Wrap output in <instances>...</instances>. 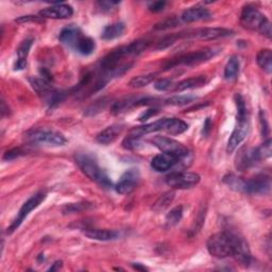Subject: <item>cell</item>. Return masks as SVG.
I'll use <instances>...</instances> for the list:
<instances>
[{
	"label": "cell",
	"mask_w": 272,
	"mask_h": 272,
	"mask_svg": "<svg viewBox=\"0 0 272 272\" xmlns=\"http://www.w3.org/2000/svg\"><path fill=\"white\" fill-rule=\"evenodd\" d=\"M236 106H237V123L231 134V137L227 141V151L232 153L235 151L241 142L246 139L250 130V120L249 114L246 106V102L241 95L237 94L235 96Z\"/></svg>",
	"instance_id": "1"
},
{
	"label": "cell",
	"mask_w": 272,
	"mask_h": 272,
	"mask_svg": "<svg viewBox=\"0 0 272 272\" xmlns=\"http://www.w3.org/2000/svg\"><path fill=\"white\" fill-rule=\"evenodd\" d=\"M240 24L248 30L256 31L267 39L272 37L270 20L253 5H246L240 14Z\"/></svg>",
	"instance_id": "2"
},
{
	"label": "cell",
	"mask_w": 272,
	"mask_h": 272,
	"mask_svg": "<svg viewBox=\"0 0 272 272\" xmlns=\"http://www.w3.org/2000/svg\"><path fill=\"white\" fill-rule=\"evenodd\" d=\"M77 165L82 170V173L87 176L92 182L109 187L112 186V181L104 171L98 165L94 157L87 153H78L75 156Z\"/></svg>",
	"instance_id": "3"
},
{
	"label": "cell",
	"mask_w": 272,
	"mask_h": 272,
	"mask_svg": "<svg viewBox=\"0 0 272 272\" xmlns=\"http://www.w3.org/2000/svg\"><path fill=\"white\" fill-rule=\"evenodd\" d=\"M221 52V48L219 47H210L204 48L202 50H198L195 52H190L187 54L180 55L179 58L171 60L165 66V70H169L176 66H194L198 64L204 63L211 60Z\"/></svg>",
	"instance_id": "4"
},
{
	"label": "cell",
	"mask_w": 272,
	"mask_h": 272,
	"mask_svg": "<svg viewBox=\"0 0 272 272\" xmlns=\"http://www.w3.org/2000/svg\"><path fill=\"white\" fill-rule=\"evenodd\" d=\"M207 251L216 259H226L232 256L231 232H219L213 234L206 243Z\"/></svg>",
	"instance_id": "5"
},
{
	"label": "cell",
	"mask_w": 272,
	"mask_h": 272,
	"mask_svg": "<svg viewBox=\"0 0 272 272\" xmlns=\"http://www.w3.org/2000/svg\"><path fill=\"white\" fill-rule=\"evenodd\" d=\"M234 31L226 28H202V29L187 30L178 33V38L184 40H198V41H214L232 37Z\"/></svg>",
	"instance_id": "6"
},
{
	"label": "cell",
	"mask_w": 272,
	"mask_h": 272,
	"mask_svg": "<svg viewBox=\"0 0 272 272\" xmlns=\"http://www.w3.org/2000/svg\"><path fill=\"white\" fill-rule=\"evenodd\" d=\"M28 140L31 144L43 145L48 147H62L65 146L67 139L60 132L48 131V130H37L28 134Z\"/></svg>",
	"instance_id": "7"
},
{
	"label": "cell",
	"mask_w": 272,
	"mask_h": 272,
	"mask_svg": "<svg viewBox=\"0 0 272 272\" xmlns=\"http://www.w3.org/2000/svg\"><path fill=\"white\" fill-rule=\"evenodd\" d=\"M151 144H153L160 151L164 153H169L177 155L181 159H188L189 150L188 148L184 146L182 142L178 141L174 138L166 137V136H155L151 140Z\"/></svg>",
	"instance_id": "8"
},
{
	"label": "cell",
	"mask_w": 272,
	"mask_h": 272,
	"mask_svg": "<svg viewBox=\"0 0 272 272\" xmlns=\"http://www.w3.org/2000/svg\"><path fill=\"white\" fill-rule=\"evenodd\" d=\"M46 198V192L45 191H39L37 194H34L32 197H30L27 201L20 207V210L17 214L16 218L13 220V223L10 225V227L6 230L8 234H13L17 228L23 224V221L27 218L28 215H29L33 210L37 209V207L44 201Z\"/></svg>",
	"instance_id": "9"
},
{
	"label": "cell",
	"mask_w": 272,
	"mask_h": 272,
	"mask_svg": "<svg viewBox=\"0 0 272 272\" xmlns=\"http://www.w3.org/2000/svg\"><path fill=\"white\" fill-rule=\"evenodd\" d=\"M200 176L189 171H175L169 174L165 181L170 187L176 189H187L196 186L200 182Z\"/></svg>",
	"instance_id": "10"
},
{
	"label": "cell",
	"mask_w": 272,
	"mask_h": 272,
	"mask_svg": "<svg viewBox=\"0 0 272 272\" xmlns=\"http://www.w3.org/2000/svg\"><path fill=\"white\" fill-rule=\"evenodd\" d=\"M232 236V257L242 266H250L252 263V254L246 239L238 234L231 232Z\"/></svg>",
	"instance_id": "11"
},
{
	"label": "cell",
	"mask_w": 272,
	"mask_h": 272,
	"mask_svg": "<svg viewBox=\"0 0 272 272\" xmlns=\"http://www.w3.org/2000/svg\"><path fill=\"white\" fill-rule=\"evenodd\" d=\"M270 178L265 175H259L245 182V194L249 195H266L270 191Z\"/></svg>",
	"instance_id": "12"
},
{
	"label": "cell",
	"mask_w": 272,
	"mask_h": 272,
	"mask_svg": "<svg viewBox=\"0 0 272 272\" xmlns=\"http://www.w3.org/2000/svg\"><path fill=\"white\" fill-rule=\"evenodd\" d=\"M139 171L137 169H129L121 176L118 183L115 186V189L120 195H128L132 192L139 182Z\"/></svg>",
	"instance_id": "13"
},
{
	"label": "cell",
	"mask_w": 272,
	"mask_h": 272,
	"mask_svg": "<svg viewBox=\"0 0 272 272\" xmlns=\"http://www.w3.org/2000/svg\"><path fill=\"white\" fill-rule=\"evenodd\" d=\"M186 160L187 159H181L177 155L162 152L153 157L151 161V167L157 173H165V171L170 170Z\"/></svg>",
	"instance_id": "14"
},
{
	"label": "cell",
	"mask_w": 272,
	"mask_h": 272,
	"mask_svg": "<svg viewBox=\"0 0 272 272\" xmlns=\"http://www.w3.org/2000/svg\"><path fill=\"white\" fill-rule=\"evenodd\" d=\"M74 15V9L69 4L65 3H53V5L43 9L40 12V16L43 18L52 19H66Z\"/></svg>",
	"instance_id": "15"
},
{
	"label": "cell",
	"mask_w": 272,
	"mask_h": 272,
	"mask_svg": "<svg viewBox=\"0 0 272 272\" xmlns=\"http://www.w3.org/2000/svg\"><path fill=\"white\" fill-rule=\"evenodd\" d=\"M213 17L212 13L203 8V6H192L186 11L183 12L181 20L183 23L186 24H191V23H197V21H204L209 20Z\"/></svg>",
	"instance_id": "16"
},
{
	"label": "cell",
	"mask_w": 272,
	"mask_h": 272,
	"mask_svg": "<svg viewBox=\"0 0 272 272\" xmlns=\"http://www.w3.org/2000/svg\"><path fill=\"white\" fill-rule=\"evenodd\" d=\"M256 163H259V161H257L255 156L254 148L248 149L246 147H243L239 150V153L236 156L235 165L239 171H245L255 165Z\"/></svg>",
	"instance_id": "17"
},
{
	"label": "cell",
	"mask_w": 272,
	"mask_h": 272,
	"mask_svg": "<svg viewBox=\"0 0 272 272\" xmlns=\"http://www.w3.org/2000/svg\"><path fill=\"white\" fill-rule=\"evenodd\" d=\"M188 130V125L179 118H162V131L170 135H179Z\"/></svg>",
	"instance_id": "18"
},
{
	"label": "cell",
	"mask_w": 272,
	"mask_h": 272,
	"mask_svg": "<svg viewBox=\"0 0 272 272\" xmlns=\"http://www.w3.org/2000/svg\"><path fill=\"white\" fill-rule=\"evenodd\" d=\"M124 126L123 125H112L104 129L103 131L100 132L97 135V141L101 145H110L115 141L118 136L123 133Z\"/></svg>",
	"instance_id": "19"
},
{
	"label": "cell",
	"mask_w": 272,
	"mask_h": 272,
	"mask_svg": "<svg viewBox=\"0 0 272 272\" xmlns=\"http://www.w3.org/2000/svg\"><path fill=\"white\" fill-rule=\"evenodd\" d=\"M84 235L90 239L99 241L115 240L119 237V233L114 230H105V228H85Z\"/></svg>",
	"instance_id": "20"
},
{
	"label": "cell",
	"mask_w": 272,
	"mask_h": 272,
	"mask_svg": "<svg viewBox=\"0 0 272 272\" xmlns=\"http://www.w3.org/2000/svg\"><path fill=\"white\" fill-rule=\"evenodd\" d=\"M33 44V40L27 39L20 43L19 47L17 48V60L14 65L15 70H23L27 66V59L29 55L30 49Z\"/></svg>",
	"instance_id": "21"
},
{
	"label": "cell",
	"mask_w": 272,
	"mask_h": 272,
	"mask_svg": "<svg viewBox=\"0 0 272 272\" xmlns=\"http://www.w3.org/2000/svg\"><path fill=\"white\" fill-rule=\"evenodd\" d=\"M82 37V33L78 27L69 26L64 28V29L60 32L59 40L64 45L74 47L76 46L78 40Z\"/></svg>",
	"instance_id": "22"
},
{
	"label": "cell",
	"mask_w": 272,
	"mask_h": 272,
	"mask_svg": "<svg viewBox=\"0 0 272 272\" xmlns=\"http://www.w3.org/2000/svg\"><path fill=\"white\" fill-rule=\"evenodd\" d=\"M207 78L206 76H198V77H192L185 79V80H182L181 82H179L176 84V87L174 89L175 91H184L187 90H194V89H199L202 88L203 85L207 83Z\"/></svg>",
	"instance_id": "23"
},
{
	"label": "cell",
	"mask_w": 272,
	"mask_h": 272,
	"mask_svg": "<svg viewBox=\"0 0 272 272\" xmlns=\"http://www.w3.org/2000/svg\"><path fill=\"white\" fill-rule=\"evenodd\" d=\"M125 31H126V26L124 23H114L104 28L101 33V39L104 41L115 40L117 38L123 37Z\"/></svg>",
	"instance_id": "24"
},
{
	"label": "cell",
	"mask_w": 272,
	"mask_h": 272,
	"mask_svg": "<svg viewBox=\"0 0 272 272\" xmlns=\"http://www.w3.org/2000/svg\"><path fill=\"white\" fill-rule=\"evenodd\" d=\"M75 48L77 51L79 53H81L82 55H90L95 51L96 43L91 38L82 35V37L78 40Z\"/></svg>",
	"instance_id": "25"
},
{
	"label": "cell",
	"mask_w": 272,
	"mask_h": 272,
	"mask_svg": "<svg viewBox=\"0 0 272 272\" xmlns=\"http://www.w3.org/2000/svg\"><path fill=\"white\" fill-rule=\"evenodd\" d=\"M256 62L259 66L267 74H271L272 71V52L270 49H263L257 53Z\"/></svg>",
	"instance_id": "26"
},
{
	"label": "cell",
	"mask_w": 272,
	"mask_h": 272,
	"mask_svg": "<svg viewBox=\"0 0 272 272\" xmlns=\"http://www.w3.org/2000/svg\"><path fill=\"white\" fill-rule=\"evenodd\" d=\"M239 67L240 62L238 56H231L225 67V78L227 80H234V79L237 78V75L239 73Z\"/></svg>",
	"instance_id": "27"
},
{
	"label": "cell",
	"mask_w": 272,
	"mask_h": 272,
	"mask_svg": "<svg viewBox=\"0 0 272 272\" xmlns=\"http://www.w3.org/2000/svg\"><path fill=\"white\" fill-rule=\"evenodd\" d=\"M139 98L135 97H128L119 100V101L115 102L112 106V113L113 114H119L123 113L126 110H129L131 106H136V102Z\"/></svg>",
	"instance_id": "28"
},
{
	"label": "cell",
	"mask_w": 272,
	"mask_h": 272,
	"mask_svg": "<svg viewBox=\"0 0 272 272\" xmlns=\"http://www.w3.org/2000/svg\"><path fill=\"white\" fill-rule=\"evenodd\" d=\"M224 182L228 186V187L235 191H239V192L245 191L246 180H243V179L240 177H237L232 174L227 175L224 178Z\"/></svg>",
	"instance_id": "29"
},
{
	"label": "cell",
	"mask_w": 272,
	"mask_h": 272,
	"mask_svg": "<svg viewBox=\"0 0 272 272\" xmlns=\"http://www.w3.org/2000/svg\"><path fill=\"white\" fill-rule=\"evenodd\" d=\"M155 74H148V75H142V76H137L131 79L130 82H129V87L132 89H141L145 88L147 85H149L151 82L154 81L155 79Z\"/></svg>",
	"instance_id": "30"
},
{
	"label": "cell",
	"mask_w": 272,
	"mask_h": 272,
	"mask_svg": "<svg viewBox=\"0 0 272 272\" xmlns=\"http://www.w3.org/2000/svg\"><path fill=\"white\" fill-rule=\"evenodd\" d=\"M175 199V192L174 191H168L165 192V194L162 195L159 199L156 200V202L153 204L152 210L155 212H161L164 211L165 209L169 206V204H171V202L174 201Z\"/></svg>",
	"instance_id": "31"
},
{
	"label": "cell",
	"mask_w": 272,
	"mask_h": 272,
	"mask_svg": "<svg viewBox=\"0 0 272 272\" xmlns=\"http://www.w3.org/2000/svg\"><path fill=\"white\" fill-rule=\"evenodd\" d=\"M183 217V207L180 206H176L173 210H170V212L166 215V227H173L177 226L179 223H180L181 219Z\"/></svg>",
	"instance_id": "32"
},
{
	"label": "cell",
	"mask_w": 272,
	"mask_h": 272,
	"mask_svg": "<svg viewBox=\"0 0 272 272\" xmlns=\"http://www.w3.org/2000/svg\"><path fill=\"white\" fill-rule=\"evenodd\" d=\"M195 100H197V97L192 95H177L164 100V104L181 106V105H186L192 101H195Z\"/></svg>",
	"instance_id": "33"
},
{
	"label": "cell",
	"mask_w": 272,
	"mask_h": 272,
	"mask_svg": "<svg viewBox=\"0 0 272 272\" xmlns=\"http://www.w3.org/2000/svg\"><path fill=\"white\" fill-rule=\"evenodd\" d=\"M148 46H149V42L148 41H145V40L135 41V42L131 43L130 45L127 46L129 55H130V56L138 55L141 52H144L145 50L148 48Z\"/></svg>",
	"instance_id": "34"
},
{
	"label": "cell",
	"mask_w": 272,
	"mask_h": 272,
	"mask_svg": "<svg viewBox=\"0 0 272 272\" xmlns=\"http://www.w3.org/2000/svg\"><path fill=\"white\" fill-rule=\"evenodd\" d=\"M254 153L259 162L270 157L271 156V139L268 138L260 147L254 148Z\"/></svg>",
	"instance_id": "35"
},
{
	"label": "cell",
	"mask_w": 272,
	"mask_h": 272,
	"mask_svg": "<svg viewBox=\"0 0 272 272\" xmlns=\"http://www.w3.org/2000/svg\"><path fill=\"white\" fill-rule=\"evenodd\" d=\"M176 84L170 79H160L154 82V89L160 91H174Z\"/></svg>",
	"instance_id": "36"
},
{
	"label": "cell",
	"mask_w": 272,
	"mask_h": 272,
	"mask_svg": "<svg viewBox=\"0 0 272 272\" xmlns=\"http://www.w3.org/2000/svg\"><path fill=\"white\" fill-rule=\"evenodd\" d=\"M178 40H179V38H178V33H176V34H170V35H168V37L164 38L162 41H160L159 43H157L156 49H159V50L166 49V48L170 47L171 45H174Z\"/></svg>",
	"instance_id": "37"
},
{
	"label": "cell",
	"mask_w": 272,
	"mask_h": 272,
	"mask_svg": "<svg viewBox=\"0 0 272 272\" xmlns=\"http://www.w3.org/2000/svg\"><path fill=\"white\" fill-rule=\"evenodd\" d=\"M179 24H180V21H179L178 18H174V17L170 18L169 17L164 21H162V23L157 24L155 26V29L156 30H167V29H170V28L177 27Z\"/></svg>",
	"instance_id": "38"
},
{
	"label": "cell",
	"mask_w": 272,
	"mask_h": 272,
	"mask_svg": "<svg viewBox=\"0 0 272 272\" xmlns=\"http://www.w3.org/2000/svg\"><path fill=\"white\" fill-rule=\"evenodd\" d=\"M89 204L87 203H74V204H68L63 209L64 214H74V213H80L84 210H87Z\"/></svg>",
	"instance_id": "39"
},
{
	"label": "cell",
	"mask_w": 272,
	"mask_h": 272,
	"mask_svg": "<svg viewBox=\"0 0 272 272\" xmlns=\"http://www.w3.org/2000/svg\"><path fill=\"white\" fill-rule=\"evenodd\" d=\"M139 139L137 137H133V136L129 135L128 137L125 138V140L123 141V147L125 149H129V150H134L139 146Z\"/></svg>",
	"instance_id": "40"
},
{
	"label": "cell",
	"mask_w": 272,
	"mask_h": 272,
	"mask_svg": "<svg viewBox=\"0 0 272 272\" xmlns=\"http://www.w3.org/2000/svg\"><path fill=\"white\" fill-rule=\"evenodd\" d=\"M16 23L24 24V23H44V18L42 16L37 15H26V16H20L16 20Z\"/></svg>",
	"instance_id": "41"
},
{
	"label": "cell",
	"mask_w": 272,
	"mask_h": 272,
	"mask_svg": "<svg viewBox=\"0 0 272 272\" xmlns=\"http://www.w3.org/2000/svg\"><path fill=\"white\" fill-rule=\"evenodd\" d=\"M25 154V151L21 148H14L12 150H9V151H6L4 153V156H3V160L5 161H11V160H14L16 159V157H19L21 155Z\"/></svg>",
	"instance_id": "42"
},
{
	"label": "cell",
	"mask_w": 272,
	"mask_h": 272,
	"mask_svg": "<svg viewBox=\"0 0 272 272\" xmlns=\"http://www.w3.org/2000/svg\"><path fill=\"white\" fill-rule=\"evenodd\" d=\"M104 105H105L104 101L102 103H101V101H97L95 104L91 105L89 107V109L87 110V115H92V114H94V115H95L96 113H98V112H100L101 110H103Z\"/></svg>",
	"instance_id": "43"
},
{
	"label": "cell",
	"mask_w": 272,
	"mask_h": 272,
	"mask_svg": "<svg viewBox=\"0 0 272 272\" xmlns=\"http://www.w3.org/2000/svg\"><path fill=\"white\" fill-rule=\"evenodd\" d=\"M166 4L167 3L165 1H154L149 4V10L153 13H159L165 9Z\"/></svg>",
	"instance_id": "44"
},
{
	"label": "cell",
	"mask_w": 272,
	"mask_h": 272,
	"mask_svg": "<svg viewBox=\"0 0 272 272\" xmlns=\"http://www.w3.org/2000/svg\"><path fill=\"white\" fill-rule=\"evenodd\" d=\"M98 4L100 5V8H101L103 11H111L112 9L115 8L116 5H118L119 2H117V1H100Z\"/></svg>",
	"instance_id": "45"
},
{
	"label": "cell",
	"mask_w": 272,
	"mask_h": 272,
	"mask_svg": "<svg viewBox=\"0 0 272 272\" xmlns=\"http://www.w3.org/2000/svg\"><path fill=\"white\" fill-rule=\"evenodd\" d=\"M260 116H261V123H262V133L264 136H267L268 133H269V128H268V124H267V120L266 118H265V113L263 111H261L260 113Z\"/></svg>",
	"instance_id": "46"
},
{
	"label": "cell",
	"mask_w": 272,
	"mask_h": 272,
	"mask_svg": "<svg viewBox=\"0 0 272 272\" xmlns=\"http://www.w3.org/2000/svg\"><path fill=\"white\" fill-rule=\"evenodd\" d=\"M157 113H159V111H157L156 109L148 110V111H146V112H145L144 114H142V115L139 117V120H140V121H145V120L149 119L151 116H154L155 114H157Z\"/></svg>",
	"instance_id": "47"
},
{
	"label": "cell",
	"mask_w": 272,
	"mask_h": 272,
	"mask_svg": "<svg viewBox=\"0 0 272 272\" xmlns=\"http://www.w3.org/2000/svg\"><path fill=\"white\" fill-rule=\"evenodd\" d=\"M62 266H63V263L61 261H58V262H55L52 265V266L48 269V271H58L62 268Z\"/></svg>",
	"instance_id": "48"
},
{
	"label": "cell",
	"mask_w": 272,
	"mask_h": 272,
	"mask_svg": "<svg viewBox=\"0 0 272 272\" xmlns=\"http://www.w3.org/2000/svg\"><path fill=\"white\" fill-rule=\"evenodd\" d=\"M210 130H211V119H210V118H207V119L205 120L204 126H203V133H204V135L209 134Z\"/></svg>",
	"instance_id": "49"
},
{
	"label": "cell",
	"mask_w": 272,
	"mask_h": 272,
	"mask_svg": "<svg viewBox=\"0 0 272 272\" xmlns=\"http://www.w3.org/2000/svg\"><path fill=\"white\" fill-rule=\"evenodd\" d=\"M5 114H9V106L6 107L5 102L2 100V101H1V116L2 117L5 116Z\"/></svg>",
	"instance_id": "50"
},
{
	"label": "cell",
	"mask_w": 272,
	"mask_h": 272,
	"mask_svg": "<svg viewBox=\"0 0 272 272\" xmlns=\"http://www.w3.org/2000/svg\"><path fill=\"white\" fill-rule=\"evenodd\" d=\"M133 266H134V268H135L136 270H140V271H145V270H147V268H146V267H144V266H140L139 264L133 265Z\"/></svg>",
	"instance_id": "51"
}]
</instances>
